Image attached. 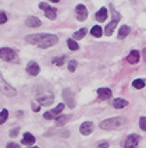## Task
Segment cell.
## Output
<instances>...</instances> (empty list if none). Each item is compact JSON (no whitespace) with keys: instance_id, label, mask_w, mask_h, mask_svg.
<instances>
[{"instance_id":"obj_1","label":"cell","mask_w":146,"mask_h":148,"mask_svg":"<svg viewBox=\"0 0 146 148\" xmlns=\"http://www.w3.org/2000/svg\"><path fill=\"white\" fill-rule=\"evenodd\" d=\"M125 123V119L124 117H110V119H106L103 122H100V129H103V130H117V129H120L122 127Z\"/></svg>"},{"instance_id":"obj_2","label":"cell","mask_w":146,"mask_h":148,"mask_svg":"<svg viewBox=\"0 0 146 148\" xmlns=\"http://www.w3.org/2000/svg\"><path fill=\"white\" fill-rule=\"evenodd\" d=\"M110 10H111V16H113V20H111V23L110 24H107V27L105 28V34L107 35V36H110L111 34H113V31L115 29V27L118 25V21L121 20V14L114 8L113 4H110Z\"/></svg>"},{"instance_id":"obj_3","label":"cell","mask_w":146,"mask_h":148,"mask_svg":"<svg viewBox=\"0 0 146 148\" xmlns=\"http://www.w3.org/2000/svg\"><path fill=\"white\" fill-rule=\"evenodd\" d=\"M57 42H58V38H57L56 35H52V34H42V38L39 43H38V46H41V48H50V46H53V45H56Z\"/></svg>"},{"instance_id":"obj_4","label":"cell","mask_w":146,"mask_h":148,"mask_svg":"<svg viewBox=\"0 0 146 148\" xmlns=\"http://www.w3.org/2000/svg\"><path fill=\"white\" fill-rule=\"evenodd\" d=\"M0 91L4 94V95H7V97H14L17 94V91L8 84V82L4 81V78L1 77V74H0Z\"/></svg>"},{"instance_id":"obj_5","label":"cell","mask_w":146,"mask_h":148,"mask_svg":"<svg viewBox=\"0 0 146 148\" xmlns=\"http://www.w3.org/2000/svg\"><path fill=\"white\" fill-rule=\"evenodd\" d=\"M141 137L138 134H130L124 141V148H138Z\"/></svg>"},{"instance_id":"obj_6","label":"cell","mask_w":146,"mask_h":148,"mask_svg":"<svg viewBox=\"0 0 146 148\" xmlns=\"http://www.w3.org/2000/svg\"><path fill=\"white\" fill-rule=\"evenodd\" d=\"M63 99H64L65 105L70 108V109H74L75 101H74V94L71 92L70 88H64V90H63Z\"/></svg>"},{"instance_id":"obj_7","label":"cell","mask_w":146,"mask_h":148,"mask_svg":"<svg viewBox=\"0 0 146 148\" xmlns=\"http://www.w3.org/2000/svg\"><path fill=\"white\" fill-rule=\"evenodd\" d=\"M39 8H42L43 11H45V16H46V18H49V20H56L57 17V13H56V8L50 7L48 3H41L39 4Z\"/></svg>"},{"instance_id":"obj_8","label":"cell","mask_w":146,"mask_h":148,"mask_svg":"<svg viewBox=\"0 0 146 148\" xmlns=\"http://www.w3.org/2000/svg\"><path fill=\"white\" fill-rule=\"evenodd\" d=\"M0 59L6 60V62H11L16 59V52L10 48H1L0 49Z\"/></svg>"},{"instance_id":"obj_9","label":"cell","mask_w":146,"mask_h":148,"mask_svg":"<svg viewBox=\"0 0 146 148\" xmlns=\"http://www.w3.org/2000/svg\"><path fill=\"white\" fill-rule=\"evenodd\" d=\"M75 16H77V20L78 21H85L88 18V10L84 4H78L75 7Z\"/></svg>"},{"instance_id":"obj_10","label":"cell","mask_w":146,"mask_h":148,"mask_svg":"<svg viewBox=\"0 0 146 148\" xmlns=\"http://www.w3.org/2000/svg\"><path fill=\"white\" fill-rule=\"evenodd\" d=\"M41 71V69L38 66V63L36 62H29L28 63V66H26V73L29 74V75H32V77H36L38 74Z\"/></svg>"},{"instance_id":"obj_11","label":"cell","mask_w":146,"mask_h":148,"mask_svg":"<svg viewBox=\"0 0 146 148\" xmlns=\"http://www.w3.org/2000/svg\"><path fill=\"white\" fill-rule=\"evenodd\" d=\"M53 101H54V97H53V94H46V95H41V97L38 98V102H39V105H43V106H49V105H52V103H53Z\"/></svg>"},{"instance_id":"obj_12","label":"cell","mask_w":146,"mask_h":148,"mask_svg":"<svg viewBox=\"0 0 146 148\" xmlns=\"http://www.w3.org/2000/svg\"><path fill=\"white\" fill-rule=\"evenodd\" d=\"M93 123L92 122H84V123L79 126V132H81V134H84V136H89L90 133L93 132Z\"/></svg>"},{"instance_id":"obj_13","label":"cell","mask_w":146,"mask_h":148,"mask_svg":"<svg viewBox=\"0 0 146 148\" xmlns=\"http://www.w3.org/2000/svg\"><path fill=\"white\" fill-rule=\"evenodd\" d=\"M25 25L26 27H29V28H38V27H41L42 25V21L38 18V17H28L26 20H25Z\"/></svg>"},{"instance_id":"obj_14","label":"cell","mask_w":146,"mask_h":148,"mask_svg":"<svg viewBox=\"0 0 146 148\" xmlns=\"http://www.w3.org/2000/svg\"><path fill=\"white\" fill-rule=\"evenodd\" d=\"M97 97H99V99H102V101L109 99L111 97V90L110 88H106V87H102V88L97 90Z\"/></svg>"},{"instance_id":"obj_15","label":"cell","mask_w":146,"mask_h":148,"mask_svg":"<svg viewBox=\"0 0 146 148\" xmlns=\"http://www.w3.org/2000/svg\"><path fill=\"white\" fill-rule=\"evenodd\" d=\"M139 56H141V53H139L138 50H132L130 55H128V58H127V62L130 64H135V63H138Z\"/></svg>"},{"instance_id":"obj_16","label":"cell","mask_w":146,"mask_h":148,"mask_svg":"<svg viewBox=\"0 0 146 148\" xmlns=\"http://www.w3.org/2000/svg\"><path fill=\"white\" fill-rule=\"evenodd\" d=\"M41 38H42V34H33V35H28V36H25V41L28 42V43L38 45L39 41H41Z\"/></svg>"},{"instance_id":"obj_17","label":"cell","mask_w":146,"mask_h":148,"mask_svg":"<svg viewBox=\"0 0 146 148\" xmlns=\"http://www.w3.org/2000/svg\"><path fill=\"white\" fill-rule=\"evenodd\" d=\"M95 18H96L97 21H106V20H107V8L102 7L96 14H95Z\"/></svg>"},{"instance_id":"obj_18","label":"cell","mask_w":146,"mask_h":148,"mask_svg":"<svg viewBox=\"0 0 146 148\" xmlns=\"http://www.w3.org/2000/svg\"><path fill=\"white\" fill-rule=\"evenodd\" d=\"M113 106L115 109H121V108L128 106V101L127 99H122V98H117L113 101Z\"/></svg>"},{"instance_id":"obj_19","label":"cell","mask_w":146,"mask_h":148,"mask_svg":"<svg viewBox=\"0 0 146 148\" xmlns=\"http://www.w3.org/2000/svg\"><path fill=\"white\" fill-rule=\"evenodd\" d=\"M35 143V137H33L31 133H25L24 137H22V141H21V144H25V145H31Z\"/></svg>"},{"instance_id":"obj_20","label":"cell","mask_w":146,"mask_h":148,"mask_svg":"<svg viewBox=\"0 0 146 148\" xmlns=\"http://www.w3.org/2000/svg\"><path fill=\"white\" fill-rule=\"evenodd\" d=\"M130 27L128 25H121L120 29H118V39H124L128 34H130Z\"/></svg>"},{"instance_id":"obj_21","label":"cell","mask_w":146,"mask_h":148,"mask_svg":"<svg viewBox=\"0 0 146 148\" xmlns=\"http://www.w3.org/2000/svg\"><path fill=\"white\" fill-rule=\"evenodd\" d=\"M65 60H67V56H65V55H61V56H57V58L52 59V63H53L54 66H63Z\"/></svg>"},{"instance_id":"obj_22","label":"cell","mask_w":146,"mask_h":148,"mask_svg":"<svg viewBox=\"0 0 146 148\" xmlns=\"http://www.w3.org/2000/svg\"><path fill=\"white\" fill-rule=\"evenodd\" d=\"M86 32H88V31H86V28H81V29H78V31H77V32L74 34V41H78V39H82V38H84V36H85V35H86Z\"/></svg>"},{"instance_id":"obj_23","label":"cell","mask_w":146,"mask_h":148,"mask_svg":"<svg viewBox=\"0 0 146 148\" xmlns=\"http://www.w3.org/2000/svg\"><path fill=\"white\" fill-rule=\"evenodd\" d=\"M64 103H58V105H57L56 108H54V109H52V112H50V113H52V115L54 116V119H56V116L57 115H60V113H61V112H63V109H64Z\"/></svg>"},{"instance_id":"obj_24","label":"cell","mask_w":146,"mask_h":148,"mask_svg":"<svg viewBox=\"0 0 146 148\" xmlns=\"http://www.w3.org/2000/svg\"><path fill=\"white\" fill-rule=\"evenodd\" d=\"M68 119H70V116H67V115H63V116H58V117H56L57 126H63V124H65Z\"/></svg>"},{"instance_id":"obj_25","label":"cell","mask_w":146,"mask_h":148,"mask_svg":"<svg viewBox=\"0 0 146 148\" xmlns=\"http://www.w3.org/2000/svg\"><path fill=\"white\" fill-rule=\"evenodd\" d=\"M132 87H134V88H136V90H142V88L145 87V81H143V80H141V78H138V80H134V82H132Z\"/></svg>"},{"instance_id":"obj_26","label":"cell","mask_w":146,"mask_h":148,"mask_svg":"<svg viewBox=\"0 0 146 148\" xmlns=\"http://www.w3.org/2000/svg\"><path fill=\"white\" fill-rule=\"evenodd\" d=\"M90 34H92V35H93V36H96V38H100V36H102V28H100V27H99V25H95V27H93V28H92V31H90Z\"/></svg>"},{"instance_id":"obj_27","label":"cell","mask_w":146,"mask_h":148,"mask_svg":"<svg viewBox=\"0 0 146 148\" xmlns=\"http://www.w3.org/2000/svg\"><path fill=\"white\" fill-rule=\"evenodd\" d=\"M67 45H68V49L70 50H78V48H79V46H78V43L74 41L73 38H70V39L67 41Z\"/></svg>"},{"instance_id":"obj_28","label":"cell","mask_w":146,"mask_h":148,"mask_svg":"<svg viewBox=\"0 0 146 148\" xmlns=\"http://www.w3.org/2000/svg\"><path fill=\"white\" fill-rule=\"evenodd\" d=\"M7 117H8V110L7 109H3L1 113H0V124L4 123V122L7 120Z\"/></svg>"},{"instance_id":"obj_29","label":"cell","mask_w":146,"mask_h":148,"mask_svg":"<svg viewBox=\"0 0 146 148\" xmlns=\"http://www.w3.org/2000/svg\"><path fill=\"white\" fill-rule=\"evenodd\" d=\"M139 127H141V130L146 132V117L145 116H142V117L139 119Z\"/></svg>"},{"instance_id":"obj_30","label":"cell","mask_w":146,"mask_h":148,"mask_svg":"<svg viewBox=\"0 0 146 148\" xmlns=\"http://www.w3.org/2000/svg\"><path fill=\"white\" fill-rule=\"evenodd\" d=\"M77 64H78V63H77L75 60H70V62H68V70H70V71H75Z\"/></svg>"},{"instance_id":"obj_31","label":"cell","mask_w":146,"mask_h":148,"mask_svg":"<svg viewBox=\"0 0 146 148\" xmlns=\"http://www.w3.org/2000/svg\"><path fill=\"white\" fill-rule=\"evenodd\" d=\"M7 21V16H6V13L4 11H0V24H4Z\"/></svg>"},{"instance_id":"obj_32","label":"cell","mask_w":146,"mask_h":148,"mask_svg":"<svg viewBox=\"0 0 146 148\" xmlns=\"http://www.w3.org/2000/svg\"><path fill=\"white\" fill-rule=\"evenodd\" d=\"M18 132H20V129H18V127H16V129H13V130L10 132V137H16L17 134H18Z\"/></svg>"},{"instance_id":"obj_33","label":"cell","mask_w":146,"mask_h":148,"mask_svg":"<svg viewBox=\"0 0 146 148\" xmlns=\"http://www.w3.org/2000/svg\"><path fill=\"white\" fill-rule=\"evenodd\" d=\"M6 148H20V144H17V143H8Z\"/></svg>"},{"instance_id":"obj_34","label":"cell","mask_w":146,"mask_h":148,"mask_svg":"<svg viewBox=\"0 0 146 148\" xmlns=\"http://www.w3.org/2000/svg\"><path fill=\"white\" fill-rule=\"evenodd\" d=\"M97 148H109V143L103 141V143H100V144H99V147Z\"/></svg>"},{"instance_id":"obj_35","label":"cell","mask_w":146,"mask_h":148,"mask_svg":"<svg viewBox=\"0 0 146 148\" xmlns=\"http://www.w3.org/2000/svg\"><path fill=\"white\" fill-rule=\"evenodd\" d=\"M32 109H33V112H39V110H41V105H35V103H32Z\"/></svg>"},{"instance_id":"obj_36","label":"cell","mask_w":146,"mask_h":148,"mask_svg":"<svg viewBox=\"0 0 146 148\" xmlns=\"http://www.w3.org/2000/svg\"><path fill=\"white\" fill-rule=\"evenodd\" d=\"M141 55H142V59H143V60L146 62V48L142 50V53H141Z\"/></svg>"},{"instance_id":"obj_37","label":"cell","mask_w":146,"mask_h":148,"mask_svg":"<svg viewBox=\"0 0 146 148\" xmlns=\"http://www.w3.org/2000/svg\"><path fill=\"white\" fill-rule=\"evenodd\" d=\"M50 1H53V3H58L60 0H50Z\"/></svg>"},{"instance_id":"obj_38","label":"cell","mask_w":146,"mask_h":148,"mask_svg":"<svg viewBox=\"0 0 146 148\" xmlns=\"http://www.w3.org/2000/svg\"><path fill=\"white\" fill-rule=\"evenodd\" d=\"M29 148H39V147H29Z\"/></svg>"}]
</instances>
